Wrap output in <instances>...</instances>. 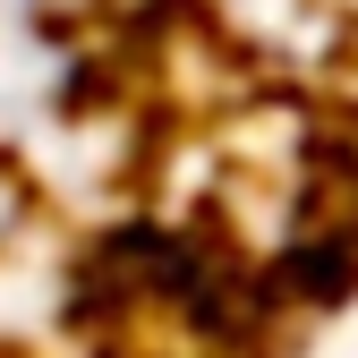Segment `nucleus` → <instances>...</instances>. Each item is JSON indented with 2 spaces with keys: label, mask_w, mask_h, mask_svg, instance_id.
Masks as SVG:
<instances>
[{
  "label": "nucleus",
  "mask_w": 358,
  "mask_h": 358,
  "mask_svg": "<svg viewBox=\"0 0 358 358\" xmlns=\"http://www.w3.org/2000/svg\"><path fill=\"white\" fill-rule=\"evenodd\" d=\"M358 282V248L350 239H316L307 256H290V290H307V299H341Z\"/></svg>",
  "instance_id": "nucleus-1"
}]
</instances>
